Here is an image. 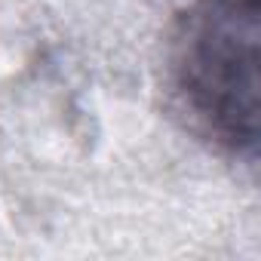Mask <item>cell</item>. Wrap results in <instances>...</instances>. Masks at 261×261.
Masks as SVG:
<instances>
[{"label": "cell", "instance_id": "cell-1", "mask_svg": "<svg viewBox=\"0 0 261 261\" xmlns=\"http://www.w3.org/2000/svg\"><path fill=\"white\" fill-rule=\"evenodd\" d=\"M172 89L191 126L230 154L258 142V0H194L169 53Z\"/></svg>", "mask_w": 261, "mask_h": 261}]
</instances>
